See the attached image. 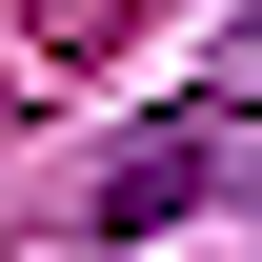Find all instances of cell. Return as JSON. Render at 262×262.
Listing matches in <instances>:
<instances>
[{"mask_svg": "<svg viewBox=\"0 0 262 262\" xmlns=\"http://www.w3.org/2000/svg\"><path fill=\"white\" fill-rule=\"evenodd\" d=\"M202 202H262V141L222 121V101H162V121L81 182V222H101V242H162V222H202Z\"/></svg>", "mask_w": 262, "mask_h": 262, "instance_id": "1", "label": "cell"}, {"mask_svg": "<svg viewBox=\"0 0 262 262\" xmlns=\"http://www.w3.org/2000/svg\"><path fill=\"white\" fill-rule=\"evenodd\" d=\"M0 20H20V61H101V40L162 20V0H0Z\"/></svg>", "mask_w": 262, "mask_h": 262, "instance_id": "2", "label": "cell"}, {"mask_svg": "<svg viewBox=\"0 0 262 262\" xmlns=\"http://www.w3.org/2000/svg\"><path fill=\"white\" fill-rule=\"evenodd\" d=\"M202 101H222V121H242V141H262V20H242V40H222V61H202Z\"/></svg>", "mask_w": 262, "mask_h": 262, "instance_id": "3", "label": "cell"}]
</instances>
